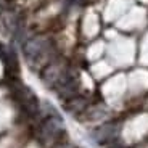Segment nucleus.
Instances as JSON below:
<instances>
[{"instance_id":"nucleus-1","label":"nucleus","mask_w":148,"mask_h":148,"mask_svg":"<svg viewBox=\"0 0 148 148\" xmlns=\"http://www.w3.org/2000/svg\"><path fill=\"white\" fill-rule=\"evenodd\" d=\"M21 48L27 64L34 71H42L52 60L56 58V48L53 40L42 34L27 37L21 44Z\"/></svg>"},{"instance_id":"nucleus-2","label":"nucleus","mask_w":148,"mask_h":148,"mask_svg":"<svg viewBox=\"0 0 148 148\" xmlns=\"http://www.w3.org/2000/svg\"><path fill=\"white\" fill-rule=\"evenodd\" d=\"M69 68L71 66L64 61V60H61V58L56 56L55 60H52V61H50V63H48L47 66L40 71L42 82L47 85L48 89L55 90L56 85L63 81V77L66 76L68 71H69Z\"/></svg>"},{"instance_id":"nucleus-3","label":"nucleus","mask_w":148,"mask_h":148,"mask_svg":"<svg viewBox=\"0 0 148 148\" xmlns=\"http://www.w3.org/2000/svg\"><path fill=\"white\" fill-rule=\"evenodd\" d=\"M13 93H15V98L19 103V106L26 111L31 118L40 116L42 105L29 87H26V85H23V84H15L13 85Z\"/></svg>"},{"instance_id":"nucleus-4","label":"nucleus","mask_w":148,"mask_h":148,"mask_svg":"<svg viewBox=\"0 0 148 148\" xmlns=\"http://www.w3.org/2000/svg\"><path fill=\"white\" fill-rule=\"evenodd\" d=\"M119 130H121V126H119L118 122H105L100 127H97V129L92 130L90 137H92V140L97 145L108 147V145L118 142Z\"/></svg>"},{"instance_id":"nucleus-5","label":"nucleus","mask_w":148,"mask_h":148,"mask_svg":"<svg viewBox=\"0 0 148 148\" xmlns=\"http://www.w3.org/2000/svg\"><path fill=\"white\" fill-rule=\"evenodd\" d=\"M89 106H90L89 100H87L85 97L79 95V93L76 97H73V98H69V100L64 101V110H66L69 114H73V116L84 114L85 110H87Z\"/></svg>"},{"instance_id":"nucleus-6","label":"nucleus","mask_w":148,"mask_h":148,"mask_svg":"<svg viewBox=\"0 0 148 148\" xmlns=\"http://www.w3.org/2000/svg\"><path fill=\"white\" fill-rule=\"evenodd\" d=\"M84 114L87 116V119H90V121H95V119L105 118V116L108 114V110L103 106V105H90V106L85 110Z\"/></svg>"},{"instance_id":"nucleus-7","label":"nucleus","mask_w":148,"mask_h":148,"mask_svg":"<svg viewBox=\"0 0 148 148\" xmlns=\"http://www.w3.org/2000/svg\"><path fill=\"white\" fill-rule=\"evenodd\" d=\"M11 3H10V0H0V13L3 10H7V8H10Z\"/></svg>"},{"instance_id":"nucleus-8","label":"nucleus","mask_w":148,"mask_h":148,"mask_svg":"<svg viewBox=\"0 0 148 148\" xmlns=\"http://www.w3.org/2000/svg\"><path fill=\"white\" fill-rule=\"evenodd\" d=\"M105 148H126V147H124V145H121V143H118V142H114V143L108 145V147H105Z\"/></svg>"},{"instance_id":"nucleus-9","label":"nucleus","mask_w":148,"mask_h":148,"mask_svg":"<svg viewBox=\"0 0 148 148\" xmlns=\"http://www.w3.org/2000/svg\"><path fill=\"white\" fill-rule=\"evenodd\" d=\"M68 2H69V3H77L79 0H68Z\"/></svg>"}]
</instances>
